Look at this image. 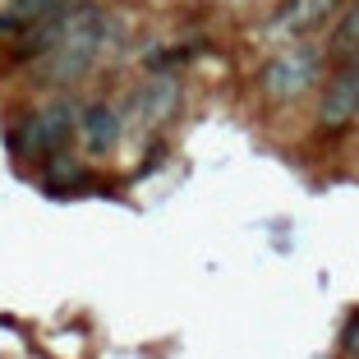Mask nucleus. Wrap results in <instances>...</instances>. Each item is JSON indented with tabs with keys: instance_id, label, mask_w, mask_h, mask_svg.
I'll return each instance as SVG.
<instances>
[{
	"instance_id": "2",
	"label": "nucleus",
	"mask_w": 359,
	"mask_h": 359,
	"mask_svg": "<svg viewBox=\"0 0 359 359\" xmlns=\"http://www.w3.org/2000/svg\"><path fill=\"white\" fill-rule=\"evenodd\" d=\"M318 83V51L309 46H285L276 51L272 60L263 65V74H258V88H263L267 102H299L309 88Z\"/></svg>"
},
{
	"instance_id": "5",
	"label": "nucleus",
	"mask_w": 359,
	"mask_h": 359,
	"mask_svg": "<svg viewBox=\"0 0 359 359\" xmlns=\"http://www.w3.org/2000/svg\"><path fill=\"white\" fill-rule=\"evenodd\" d=\"M74 0H0V37L23 42L28 32H37L42 23H51L60 10H69Z\"/></svg>"
},
{
	"instance_id": "9",
	"label": "nucleus",
	"mask_w": 359,
	"mask_h": 359,
	"mask_svg": "<svg viewBox=\"0 0 359 359\" xmlns=\"http://www.w3.org/2000/svg\"><path fill=\"white\" fill-rule=\"evenodd\" d=\"M327 55L337 65L359 60V0H350L346 10L337 14V28H332V37H327Z\"/></svg>"
},
{
	"instance_id": "10",
	"label": "nucleus",
	"mask_w": 359,
	"mask_h": 359,
	"mask_svg": "<svg viewBox=\"0 0 359 359\" xmlns=\"http://www.w3.org/2000/svg\"><path fill=\"white\" fill-rule=\"evenodd\" d=\"M341 350H346L350 359H359V313L346 323V332H341Z\"/></svg>"
},
{
	"instance_id": "8",
	"label": "nucleus",
	"mask_w": 359,
	"mask_h": 359,
	"mask_svg": "<svg viewBox=\"0 0 359 359\" xmlns=\"http://www.w3.org/2000/svg\"><path fill=\"white\" fill-rule=\"evenodd\" d=\"M332 5H337V0H281L276 14H272V32H281V37H304L318 23H327Z\"/></svg>"
},
{
	"instance_id": "3",
	"label": "nucleus",
	"mask_w": 359,
	"mask_h": 359,
	"mask_svg": "<svg viewBox=\"0 0 359 359\" xmlns=\"http://www.w3.org/2000/svg\"><path fill=\"white\" fill-rule=\"evenodd\" d=\"M79 134V106L74 102H51L46 111H37V116H28V125H23V134L14 138V148L28 152V157H60V152H69V138Z\"/></svg>"
},
{
	"instance_id": "4",
	"label": "nucleus",
	"mask_w": 359,
	"mask_h": 359,
	"mask_svg": "<svg viewBox=\"0 0 359 359\" xmlns=\"http://www.w3.org/2000/svg\"><path fill=\"white\" fill-rule=\"evenodd\" d=\"M359 120V60L337 65L323 83V97H318V129L327 134H341Z\"/></svg>"
},
{
	"instance_id": "6",
	"label": "nucleus",
	"mask_w": 359,
	"mask_h": 359,
	"mask_svg": "<svg viewBox=\"0 0 359 359\" xmlns=\"http://www.w3.org/2000/svg\"><path fill=\"white\" fill-rule=\"evenodd\" d=\"M120 134H125V116H120L116 106L93 102V106L79 111V138H83V148L93 152V157H106V152L120 143Z\"/></svg>"
},
{
	"instance_id": "7",
	"label": "nucleus",
	"mask_w": 359,
	"mask_h": 359,
	"mask_svg": "<svg viewBox=\"0 0 359 359\" xmlns=\"http://www.w3.org/2000/svg\"><path fill=\"white\" fill-rule=\"evenodd\" d=\"M175 102H180V83L175 79H152V83H143L134 97H129V120L152 129V125H161V120H170Z\"/></svg>"
},
{
	"instance_id": "1",
	"label": "nucleus",
	"mask_w": 359,
	"mask_h": 359,
	"mask_svg": "<svg viewBox=\"0 0 359 359\" xmlns=\"http://www.w3.org/2000/svg\"><path fill=\"white\" fill-rule=\"evenodd\" d=\"M106 42V19L97 5L74 0L69 10H60L51 23L28 32L19 42V60H32V79L37 88H69L88 74L102 55Z\"/></svg>"
}]
</instances>
